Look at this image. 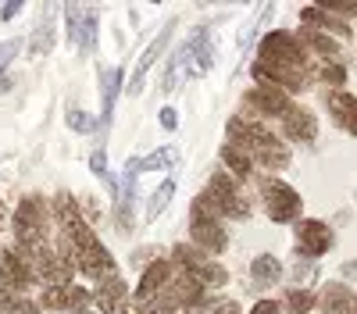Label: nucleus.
<instances>
[{"label":"nucleus","mask_w":357,"mask_h":314,"mask_svg":"<svg viewBox=\"0 0 357 314\" xmlns=\"http://www.w3.org/2000/svg\"><path fill=\"white\" fill-rule=\"evenodd\" d=\"M254 75L272 82V90H304L307 79H311V68H307V54L304 47L296 43L293 36L286 33H272L264 43H261V54H257V65H254Z\"/></svg>","instance_id":"f257e3e1"},{"label":"nucleus","mask_w":357,"mask_h":314,"mask_svg":"<svg viewBox=\"0 0 357 314\" xmlns=\"http://www.w3.org/2000/svg\"><path fill=\"white\" fill-rule=\"evenodd\" d=\"M229 136L236 139V147H240V150H247L250 157H257V161L268 164V168H282V164L289 161V150H286L264 125L232 118V122H229Z\"/></svg>","instance_id":"f03ea898"},{"label":"nucleus","mask_w":357,"mask_h":314,"mask_svg":"<svg viewBox=\"0 0 357 314\" xmlns=\"http://www.w3.org/2000/svg\"><path fill=\"white\" fill-rule=\"evenodd\" d=\"M207 65H211V36H207V29H197V33L186 40V47L172 57V65L165 72V82H161L165 93H172L183 75H190V79L193 75H204Z\"/></svg>","instance_id":"7ed1b4c3"},{"label":"nucleus","mask_w":357,"mask_h":314,"mask_svg":"<svg viewBox=\"0 0 357 314\" xmlns=\"http://www.w3.org/2000/svg\"><path fill=\"white\" fill-rule=\"evenodd\" d=\"M15 233H18V250H40L43 246L47 221H43L40 200H22V207L15 214Z\"/></svg>","instance_id":"20e7f679"},{"label":"nucleus","mask_w":357,"mask_h":314,"mask_svg":"<svg viewBox=\"0 0 357 314\" xmlns=\"http://www.w3.org/2000/svg\"><path fill=\"white\" fill-rule=\"evenodd\" d=\"M264 204H268V218L272 221H296L301 218V193L293 186L279 182V179H268L264 182Z\"/></svg>","instance_id":"39448f33"},{"label":"nucleus","mask_w":357,"mask_h":314,"mask_svg":"<svg viewBox=\"0 0 357 314\" xmlns=\"http://www.w3.org/2000/svg\"><path fill=\"white\" fill-rule=\"evenodd\" d=\"M175 257L190 268L193 282H200V285H225V278H229L222 265H211V261H207L200 250H193V246H178Z\"/></svg>","instance_id":"423d86ee"},{"label":"nucleus","mask_w":357,"mask_h":314,"mask_svg":"<svg viewBox=\"0 0 357 314\" xmlns=\"http://www.w3.org/2000/svg\"><path fill=\"white\" fill-rule=\"evenodd\" d=\"M329 246H333V233L325 221L307 218V221L296 225V250L304 257H321V253H329Z\"/></svg>","instance_id":"0eeeda50"},{"label":"nucleus","mask_w":357,"mask_h":314,"mask_svg":"<svg viewBox=\"0 0 357 314\" xmlns=\"http://www.w3.org/2000/svg\"><path fill=\"white\" fill-rule=\"evenodd\" d=\"M193 240H197L204 250H211V253H222L225 243H229V236L222 233V225H218L215 218L200 214V211H193Z\"/></svg>","instance_id":"6e6552de"},{"label":"nucleus","mask_w":357,"mask_h":314,"mask_svg":"<svg viewBox=\"0 0 357 314\" xmlns=\"http://www.w3.org/2000/svg\"><path fill=\"white\" fill-rule=\"evenodd\" d=\"M29 278H33V268H29L18 253L0 250V285H8V290H22V285H29Z\"/></svg>","instance_id":"1a4fd4ad"},{"label":"nucleus","mask_w":357,"mask_h":314,"mask_svg":"<svg viewBox=\"0 0 357 314\" xmlns=\"http://www.w3.org/2000/svg\"><path fill=\"white\" fill-rule=\"evenodd\" d=\"M329 111H333V118L340 129H347L350 136H357V97L347 93V90H336L329 93Z\"/></svg>","instance_id":"9d476101"},{"label":"nucleus","mask_w":357,"mask_h":314,"mask_svg":"<svg viewBox=\"0 0 357 314\" xmlns=\"http://www.w3.org/2000/svg\"><path fill=\"white\" fill-rule=\"evenodd\" d=\"M282 125H286V136L296 139V143H311V139L318 136L314 114L304 111V107H289V111H286V118H282Z\"/></svg>","instance_id":"9b49d317"},{"label":"nucleus","mask_w":357,"mask_h":314,"mask_svg":"<svg viewBox=\"0 0 357 314\" xmlns=\"http://www.w3.org/2000/svg\"><path fill=\"white\" fill-rule=\"evenodd\" d=\"M168 40H172V25H165L161 33H158V40H154L151 47H146V50H143V57H139V68H136V79H132V86H129V93H139V90H143V72L151 68V65L158 61V57L165 54Z\"/></svg>","instance_id":"f8f14e48"},{"label":"nucleus","mask_w":357,"mask_h":314,"mask_svg":"<svg viewBox=\"0 0 357 314\" xmlns=\"http://www.w3.org/2000/svg\"><path fill=\"white\" fill-rule=\"evenodd\" d=\"M250 104H257L264 114H272V118H286L289 111V97L282 90H272V86H261V90L250 93Z\"/></svg>","instance_id":"ddd939ff"},{"label":"nucleus","mask_w":357,"mask_h":314,"mask_svg":"<svg viewBox=\"0 0 357 314\" xmlns=\"http://www.w3.org/2000/svg\"><path fill=\"white\" fill-rule=\"evenodd\" d=\"M250 275H254L257 285H264V290H268V285H275L282 278V261H279V257H272V253H261L257 261L250 265Z\"/></svg>","instance_id":"4468645a"},{"label":"nucleus","mask_w":357,"mask_h":314,"mask_svg":"<svg viewBox=\"0 0 357 314\" xmlns=\"http://www.w3.org/2000/svg\"><path fill=\"white\" fill-rule=\"evenodd\" d=\"M79 304H86V290L61 285V290H47L43 293V307H50V311H68V307H79Z\"/></svg>","instance_id":"2eb2a0df"},{"label":"nucleus","mask_w":357,"mask_h":314,"mask_svg":"<svg viewBox=\"0 0 357 314\" xmlns=\"http://www.w3.org/2000/svg\"><path fill=\"white\" fill-rule=\"evenodd\" d=\"M321 307H325V314H354L357 300L350 297V290H343V285H329L321 297Z\"/></svg>","instance_id":"dca6fc26"},{"label":"nucleus","mask_w":357,"mask_h":314,"mask_svg":"<svg viewBox=\"0 0 357 314\" xmlns=\"http://www.w3.org/2000/svg\"><path fill=\"white\" fill-rule=\"evenodd\" d=\"M172 275V265L168 261H158V265H151V268H146L143 272V278H139V300H146V297H154L158 290H161V282Z\"/></svg>","instance_id":"f3484780"},{"label":"nucleus","mask_w":357,"mask_h":314,"mask_svg":"<svg viewBox=\"0 0 357 314\" xmlns=\"http://www.w3.org/2000/svg\"><path fill=\"white\" fill-rule=\"evenodd\" d=\"M172 196H175V179H165L161 186H158V193L151 196V204H146V214H143V221L151 225V221H158L161 214H165V207L172 204Z\"/></svg>","instance_id":"a211bd4d"},{"label":"nucleus","mask_w":357,"mask_h":314,"mask_svg":"<svg viewBox=\"0 0 357 314\" xmlns=\"http://www.w3.org/2000/svg\"><path fill=\"white\" fill-rule=\"evenodd\" d=\"M118 90H122V68H111V72H104V111H100V125H107V122H111Z\"/></svg>","instance_id":"6ab92c4d"},{"label":"nucleus","mask_w":357,"mask_h":314,"mask_svg":"<svg viewBox=\"0 0 357 314\" xmlns=\"http://www.w3.org/2000/svg\"><path fill=\"white\" fill-rule=\"evenodd\" d=\"M122 300H126V282L118 278V275H114V278L107 275V278H104V285L97 290V304H100L104 311H114Z\"/></svg>","instance_id":"aec40b11"},{"label":"nucleus","mask_w":357,"mask_h":314,"mask_svg":"<svg viewBox=\"0 0 357 314\" xmlns=\"http://www.w3.org/2000/svg\"><path fill=\"white\" fill-rule=\"evenodd\" d=\"M50 47H54V8H47V15L36 29V40L29 43V54H47Z\"/></svg>","instance_id":"412c9836"},{"label":"nucleus","mask_w":357,"mask_h":314,"mask_svg":"<svg viewBox=\"0 0 357 314\" xmlns=\"http://www.w3.org/2000/svg\"><path fill=\"white\" fill-rule=\"evenodd\" d=\"M172 157H175V150H172V147H161V150H154L151 157H132V161H129V175H136V171H154V168H165Z\"/></svg>","instance_id":"4be33fe9"},{"label":"nucleus","mask_w":357,"mask_h":314,"mask_svg":"<svg viewBox=\"0 0 357 314\" xmlns=\"http://www.w3.org/2000/svg\"><path fill=\"white\" fill-rule=\"evenodd\" d=\"M222 157H225V164L236 171V175H250V171H254V157L247 154V150H240V147H236V143H232V147H225L222 150Z\"/></svg>","instance_id":"5701e85b"},{"label":"nucleus","mask_w":357,"mask_h":314,"mask_svg":"<svg viewBox=\"0 0 357 314\" xmlns=\"http://www.w3.org/2000/svg\"><path fill=\"white\" fill-rule=\"evenodd\" d=\"M0 314H36V307L25 297H15V290H0Z\"/></svg>","instance_id":"b1692460"},{"label":"nucleus","mask_w":357,"mask_h":314,"mask_svg":"<svg viewBox=\"0 0 357 314\" xmlns=\"http://www.w3.org/2000/svg\"><path fill=\"white\" fill-rule=\"evenodd\" d=\"M93 29H97V11H86L82 15V22H79V33H75V40H79V50H93Z\"/></svg>","instance_id":"393cba45"},{"label":"nucleus","mask_w":357,"mask_h":314,"mask_svg":"<svg viewBox=\"0 0 357 314\" xmlns=\"http://www.w3.org/2000/svg\"><path fill=\"white\" fill-rule=\"evenodd\" d=\"M307 43L318 50V54H325V57H340V43L336 40H329V36H325V33H318V29H307Z\"/></svg>","instance_id":"a878e982"},{"label":"nucleus","mask_w":357,"mask_h":314,"mask_svg":"<svg viewBox=\"0 0 357 314\" xmlns=\"http://www.w3.org/2000/svg\"><path fill=\"white\" fill-rule=\"evenodd\" d=\"M311 307H314V297H311L307 290H293V293H289V311H293V314H307Z\"/></svg>","instance_id":"bb28decb"},{"label":"nucleus","mask_w":357,"mask_h":314,"mask_svg":"<svg viewBox=\"0 0 357 314\" xmlns=\"http://www.w3.org/2000/svg\"><path fill=\"white\" fill-rule=\"evenodd\" d=\"M68 125H72L75 132H93V129H97V122L89 118L86 111H79V107H72V111H68Z\"/></svg>","instance_id":"cd10ccee"},{"label":"nucleus","mask_w":357,"mask_h":314,"mask_svg":"<svg viewBox=\"0 0 357 314\" xmlns=\"http://www.w3.org/2000/svg\"><path fill=\"white\" fill-rule=\"evenodd\" d=\"M321 79L333 82V86H343V82H347V68H343V65H329V68L321 72Z\"/></svg>","instance_id":"c85d7f7f"},{"label":"nucleus","mask_w":357,"mask_h":314,"mask_svg":"<svg viewBox=\"0 0 357 314\" xmlns=\"http://www.w3.org/2000/svg\"><path fill=\"white\" fill-rule=\"evenodd\" d=\"M22 50V43L18 40H8V43H0V68H8V61H11V57Z\"/></svg>","instance_id":"c756f323"},{"label":"nucleus","mask_w":357,"mask_h":314,"mask_svg":"<svg viewBox=\"0 0 357 314\" xmlns=\"http://www.w3.org/2000/svg\"><path fill=\"white\" fill-rule=\"evenodd\" d=\"M89 168H93L97 175H104V171H107V150H104V147L93 150V157H89Z\"/></svg>","instance_id":"7c9ffc66"},{"label":"nucleus","mask_w":357,"mask_h":314,"mask_svg":"<svg viewBox=\"0 0 357 314\" xmlns=\"http://www.w3.org/2000/svg\"><path fill=\"white\" fill-rule=\"evenodd\" d=\"M250 314H279V304L275 300H261V304H254Z\"/></svg>","instance_id":"2f4dec72"},{"label":"nucleus","mask_w":357,"mask_h":314,"mask_svg":"<svg viewBox=\"0 0 357 314\" xmlns=\"http://www.w3.org/2000/svg\"><path fill=\"white\" fill-rule=\"evenodd\" d=\"M161 125H165V129H175V125H178V114H175L172 107H165V111H161Z\"/></svg>","instance_id":"473e14b6"},{"label":"nucleus","mask_w":357,"mask_h":314,"mask_svg":"<svg viewBox=\"0 0 357 314\" xmlns=\"http://www.w3.org/2000/svg\"><path fill=\"white\" fill-rule=\"evenodd\" d=\"M211 314H240V307H236L232 300H229V304L222 300V304H215V307H211Z\"/></svg>","instance_id":"72a5a7b5"},{"label":"nucleus","mask_w":357,"mask_h":314,"mask_svg":"<svg viewBox=\"0 0 357 314\" xmlns=\"http://www.w3.org/2000/svg\"><path fill=\"white\" fill-rule=\"evenodd\" d=\"M18 11H22V4H18V0H15V4H8V8H4V15H0V18H15Z\"/></svg>","instance_id":"f704fd0d"},{"label":"nucleus","mask_w":357,"mask_h":314,"mask_svg":"<svg viewBox=\"0 0 357 314\" xmlns=\"http://www.w3.org/2000/svg\"><path fill=\"white\" fill-rule=\"evenodd\" d=\"M4 90H8V82H4V79H0V93H4Z\"/></svg>","instance_id":"c9c22d12"},{"label":"nucleus","mask_w":357,"mask_h":314,"mask_svg":"<svg viewBox=\"0 0 357 314\" xmlns=\"http://www.w3.org/2000/svg\"><path fill=\"white\" fill-rule=\"evenodd\" d=\"M0 225H4V204H0Z\"/></svg>","instance_id":"e433bc0d"},{"label":"nucleus","mask_w":357,"mask_h":314,"mask_svg":"<svg viewBox=\"0 0 357 314\" xmlns=\"http://www.w3.org/2000/svg\"><path fill=\"white\" fill-rule=\"evenodd\" d=\"M79 314H86V311H79Z\"/></svg>","instance_id":"4c0bfd02"}]
</instances>
